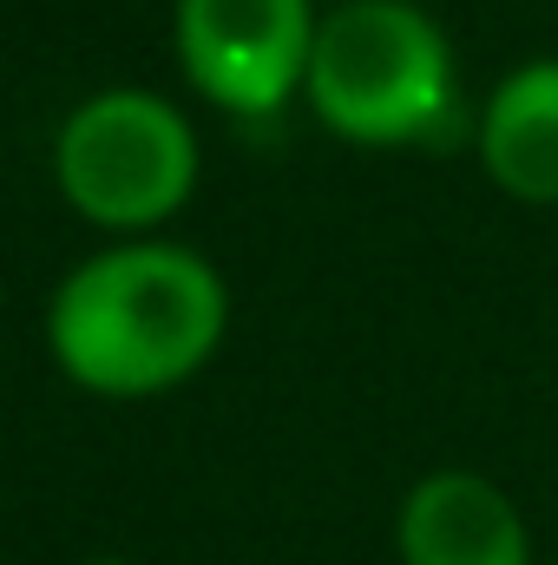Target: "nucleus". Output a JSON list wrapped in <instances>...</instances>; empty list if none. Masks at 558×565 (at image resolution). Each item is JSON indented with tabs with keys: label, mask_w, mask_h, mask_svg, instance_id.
<instances>
[{
	"label": "nucleus",
	"mask_w": 558,
	"mask_h": 565,
	"mask_svg": "<svg viewBox=\"0 0 558 565\" xmlns=\"http://www.w3.org/2000/svg\"><path fill=\"white\" fill-rule=\"evenodd\" d=\"M302 99L348 145L427 151L460 119V66H453V46L427 7H415V0H342L315 26Z\"/></svg>",
	"instance_id": "nucleus-2"
},
{
	"label": "nucleus",
	"mask_w": 558,
	"mask_h": 565,
	"mask_svg": "<svg viewBox=\"0 0 558 565\" xmlns=\"http://www.w3.org/2000/svg\"><path fill=\"white\" fill-rule=\"evenodd\" d=\"M401 565H533V533L513 493L473 467L420 473L395 520Z\"/></svg>",
	"instance_id": "nucleus-5"
},
{
	"label": "nucleus",
	"mask_w": 558,
	"mask_h": 565,
	"mask_svg": "<svg viewBox=\"0 0 558 565\" xmlns=\"http://www.w3.org/2000/svg\"><path fill=\"white\" fill-rule=\"evenodd\" d=\"M315 26V0H178L171 13L184 79L237 119H270L302 93Z\"/></svg>",
	"instance_id": "nucleus-4"
},
{
	"label": "nucleus",
	"mask_w": 558,
	"mask_h": 565,
	"mask_svg": "<svg viewBox=\"0 0 558 565\" xmlns=\"http://www.w3.org/2000/svg\"><path fill=\"white\" fill-rule=\"evenodd\" d=\"M53 184L86 224L144 237L197 191V132L164 93L106 86L60 119Z\"/></svg>",
	"instance_id": "nucleus-3"
},
{
	"label": "nucleus",
	"mask_w": 558,
	"mask_h": 565,
	"mask_svg": "<svg viewBox=\"0 0 558 565\" xmlns=\"http://www.w3.org/2000/svg\"><path fill=\"white\" fill-rule=\"evenodd\" d=\"M473 151L513 204H558V60H526L493 86Z\"/></svg>",
	"instance_id": "nucleus-6"
},
{
	"label": "nucleus",
	"mask_w": 558,
	"mask_h": 565,
	"mask_svg": "<svg viewBox=\"0 0 558 565\" xmlns=\"http://www.w3.org/2000/svg\"><path fill=\"white\" fill-rule=\"evenodd\" d=\"M230 329V289L211 257L132 237L79 270L46 302V349L60 375L106 402H144L191 382Z\"/></svg>",
	"instance_id": "nucleus-1"
},
{
	"label": "nucleus",
	"mask_w": 558,
	"mask_h": 565,
	"mask_svg": "<svg viewBox=\"0 0 558 565\" xmlns=\"http://www.w3.org/2000/svg\"><path fill=\"white\" fill-rule=\"evenodd\" d=\"M79 565H132V559H79Z\"/></svg>",
	"instance_id": "nucleus-7"
}]
</instances>
